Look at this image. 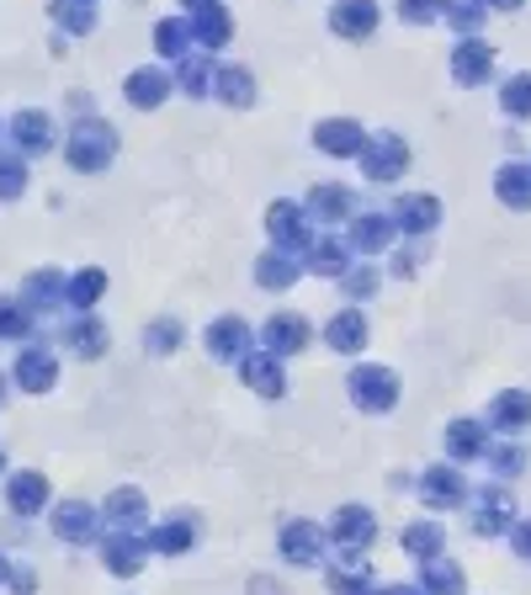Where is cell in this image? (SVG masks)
<instances>
[{
  "instance_id": "obj_1",
  "label": "cell",
  "mask_w": 531,
  "mask_h": 595,
  "mask_svg": "<svg viewBox=\"0 0 531 595\" xmlns=\"http://www.w3.org/2000/svg\"><path fill=\"white\" fill-rule=\"evenodd\" d=\"M345 388H351V399L362 409H372V415H383V409L399 405V378H393L388 367H357Z\"/></svg>"
},
{
  "instance_id": "obj_2",
  "label": "cell",
  "mask_w": 531,
  "mask_h": 595,
  "mask_svg": "<svg viewBox=\"0 0 531 595\" xmlns=\"http://www.w3.org/2000/svg\"><path fill=\"white\" fill-rule=\"evenodd\" d=\"M330 537L340 543V553H362V548H372V537H378V522H372V510H362V505H345V510H335V526H330Z\"/></svg>"
},
{
  "instance_id": "obj_3",
  "label": "cell",
  "mask_w": 531,
  "mask_h": 595,
  "mask_svg": "<svg viewBox=\"0 0 531 595\" xmlns=\"http://www.w3.org/2000/svg\"><path fill=\"white\" fill-rule=\"evenodd\" d=\"M324 532H319L314 522H288L282 526V553H288L292 564H319L324 558Z\"/></svg>"
},
{
  "instance_id": "obj_4",
  "label": "cell",
  "mask_w": 531,
  "mask_h": 595,
  "mask_svg": "<svg viewBox=\"0 0 531 595\" xmlns=\"http://www.w3.org/2000/svg\"><path fill=\"white\" fill-rule=\"evenodd\" d=\"M97 526H101V516L91 510V505H80V500H70V505H59V510H53V532H59L64 543H97Z\"/></svg>"
},
{
  "instance_id": "obj_5",
  "label": "cell",
  "mask_w": 531,
  "mask_h": 595,
  "mask_svg": "<svg viewBox=\"0 0 531 595\" xmlns=\"http://www.w3.org/2000/svg\"><path fill=\"white\" fill-rule=\"evenodd\" d=\"M101 558H107L112 574H139L144 569V543H139V532H112V537H101Z\"/></svg>"
},
{
  "instance_id": "obj_6",
  "label": "cell",
  "mask_w": 531,
  "mask_h": 595,
  "mask_svg": "<svg viewBox=\"0 0 531 595\" xmlns=\"http://www.w3.org/2000/svg\"><path fill=\"white\" fill-rule=\"evenodd\" d=\"M510 516H515V500H510L505 489H483L473 532H479V537H500V532H510Z\"/></svg>"
},
{
  "instance_id": "obj_7",
  "label": "cell",
  "mask_w": 531,
  "mask_h": 595,
  "mask_svg": "<svg viewBox=\"0 0 531 595\" xmlns=\"http://www.w3.org/2000/svg\"><path fill=\"white\" fill-rule=\"evenodd\" d=\"M43 500H49V478L43 474H11V484H6V505H11L17 516H38Z\"/></svg>"
},
{
  "instance_id": "obj_8",
  "label": "cell",
  "mask_w": 531,
  "mask_h": 595,
  "mask_svg": "<svg viewBox=\"0 0 531 595\" xmlns=\"http://www.w3.org/2000/svg\"><path fill=\"white\" fill-rule=\"evenodd\" d=\"M266 346H271L277 357L303 351V346H309V319H298V314H277V319H266Z\"/></svg>"
},
{
  "instance_id": "obj_9",
  "label": "cell",
  "mask_w": 531,
  "mask_h": 595,
  "mask_svg": "<svg viewBox=\"0 0 531 595\" xmlns=\"http://www.w3.org/2000/svg\"><path fill=\"white\" fill-rule=\"evenodd\" d=\"M17 383H22L27 394H49L53 383H59V361H53V351H22V361H17Z\"/></svg>"
},
{
  "instance_id": "obj_10",
  "label": "cell",
  "mask_w": 531,
  "mask_h": 595,
  "mask_svg": "<svg viewBox=\"0 0 531 595\" xmlns=\"http://www.w3.org/2000/svg\"><path fill=\"white\" fill-rule=\"evenodd\" d=\"M420 495H425V505H431V510H452V505L468 500L462 474H452V468H431V474H425V484H420Z\"/></svg>"
},
{
  "instance_id": "obj_11",
  "label": "cell",
  "mask_w": 531,
  "mask_h": 595,
  "mask_svg": "<svg viewBox=\"0 0 531 595\" xmlns=\"http://www.w3.org/2000/svg\"><path fill=\"white\" fill-rule=\"evenodd\" d=\"M101 516L118 526V532H139L149 516V505L139 489H118V495H107V505H101Z\"/></svg>"
},
{
  "instance_id": "obj_12",
  "label": "cell",
  "mask_w": 531,
  "mask_h": 595,
  "mask_svg": "<svg viewBox=\"0 0 531 595\" xmlns=\"http://www.w3.org/2000/svg\"><path fill=\"white\" fill-rule=\"evenodd\" d=\"M324 340H330L335 351H345V357H351V351H362V346H367V319L357 309L335 314V319H330V330H324Z\"/></svg>"
},
{
  "instance_id": "obj_13",
  "label": "cell",
  "mask_w": 531,
  "mask_h": 595,
  "mask_svg": "<svg viewBox=\"0 0 531 595\" xmlns=\"http://www.w3.org/2000/svg\"><path fill=\"white\" fill-rule=\"evenodd\" d=\"M244 383H250L256 394H266V399H282V394H288V378H282V367L271 357H244Z\"/></svg>"
},
{
  "instance_id": "obj_14",
  "label": "cell",
  "mask_w": 531,
  "mask_h": 595,
  "mask_svg": "<svg viewBox=\"0 0 531 595\" xmlns=\"http://www.w3.org/2000/svg\"><path fill=\"white\" fill-rule=\"evenodd\" d=\"M74 166L91 170V166H107V155H112V128H80V139H74Z\"/></svg>"
},
{
  "instance_id": "obj_15",
  "label": "cell",
  "mask_w": 531,
  "mask_h": 595,
  "mask_svg": "<svg viewBox=\"0 0 531 595\" xmlns=\"http://www.w3.org/2000/svg\"><path fill=\"white\" fill-rule=\"evenodd\" d=\"M244 340H250L244 319H218L213 330H208V351H213L218 361H234L244 351Z\"/></svg>"
},
{
  "instance_id": "obj_16",
  "label": "cell",
  "mask_w": 531,
  "mask_h": 595,
  "mask_svg": "<svg viewBox=\"0 0 531 595\" xmlns=\"http://www.w3.org/2000/svg\"><path fill=\"white\" fill-rule=\"evenodd\" d=\"M367 558H357V553H345L340 564H330V591L335 595H367Z\"/></svg>"
},
{
  "instance_id": "obj_17",
  "label": "cell",
  "mask_w": 531,
  "mask_h": 595,
  "mask_svg": "<svg viewBox=\"0 0 531 595\" xmlns=\"http://www.w3.org/2000/svg\"><path fill=\"white\" fill-rule=\"evenodd\" d=\"M447 453L462 457V463H468V457H483L489 453V436H483L473 420H452V426H447Z\"/></svg>"
},
{
  "instance_id": "obj_18",
  "label": "cell",
  "mask_w": 531,
  "mask_h": 595,
  "mask_svg": "<svg viewBox=\"0 0 531 595\" xmlns=\"http://www.w3.org/2000/svg\"><path fill=\"white\" fill-rule=\"evenodd\" d=\"M425 591L431 595H462V569L452 564V558H425Z\"/></svg>"
},
{
  "instance_id": "obj_19",
  "label": "cell",
  "mask_w": 531,
  "mask_h": 595,
  "mask_svg": "<svg viewBox=\"0 0 531 595\" xmlns=\"http://www.w3.org/2000/svg\"><path fill=\"white\" fill-rule=\"evenodd\" d=\"M527 420H531V394L515 388V394H500V399H494V426L500 430H521Z\"/></svg>"
},
{
  "instance_id": "obj_20",
  "label": "cell",
  "mask_w": 531,
  "mask_h": 595,
  "mask_svg": "<svg viewBox=\"0 0 531 595\" xmlns=\"http://www.w3.org/2000/svg\"><path fill=\"white\" fill-rule=\"evenodd\" d=\"M441 543H447V532L435 522H414V526H404V548L414 553V558H435L441 553Z\"/></svg>"
},
{
  "instance_id": "obj_21",
  "label": "cell",
  "mask_w": 531,
  "mask_h": 595,
  "mask_svg": "<svg viewBox=\"0 0 531 595\" xmlns=\"http://www.w3.org/2000/svg\"><path fill=\"white\" fill-rule=\"evenodd\" d=\"M319 143H324L330 155H351V149L362 143V128H357V122H324V128H319Z\"/></svg>"
},
{
  "instance_id": "obj_22",
  "label": "cell",
  "mask_w": 531,
  "mask_h": 595,
  "mask_svg": "<svg viewBox=\"0 0 531 595\" xmlns=\"http://www.w3.org/2000/svg\"><path fill=\"white\" fill-rule=\"evenodd\" d=\"M345 11H335V27L340 32H351V38H362L367 27H372V0H340Z\"/></svg>"
},
{
  "instance_id": "obj_23",
  "label": "cell",
  "mask_w": 531,
  "mask_h": 595,
  "mask_svg": "<svg viewBox=\"0 0 531 595\" xmlns=\"http://www.w3.org/2000/svg\"><path fill=\"white\" fill-rule=\"evenodd\" d=\"M160 96H166V75L144 70V75H133V80H128V101H133V107H154Z\"/></svg>"
},
{
  "instance_id": "obj_24",
  "label": "cell",
  "mask_w": 531,
  "mask_h": 595,
  "mask_svg": "<svg viewBox=\"0 0 531 595\" xmlns=\"http://www.w3.org/2000/svg\"><path fill=\"white\" fill-rule=\"evenodd\" d=\"M70 346L80 351V357H101V351H107V330L86 319V325H74V330H70Z\"/></svg>"
},
{
  "instance_id": "obj_25",
  "label": "cell",
  "mask_w": 531,
  "mask_h": 595,
  "mask_svg": "<svg viewBox=\"0 0 531 595\" xmlns=\"http://www.w3.org/2000/svg\"><path fill=\"white\" fill-rule=\"evenodd\" d=\"M101 287H107V277H101V271H80V277H74V287H70V304H74V309H91V304L101 298Z\"/></svg>"
},
{
  "instance_id": "obj_26",
  "label": "cell",
  "mask_w": 531,
  "mask_h": 595,
  "mask_svg": "<svg viewBox=\"0 0 531 595\" xmlns=\"http://www.w3.org/2000/svg\"><path fill=\"white\" fill-rule=\"evenodd\" d=\"M154 548H160V553H187V548H192V526H187V522H166L160 532H154Z\"/></svg>"
},
{
  "instance_id": "obj_27",
  "label": "cell",
  "mask_w": 531,
  "mask_h": 595,
  "mask_svg": "<svg viewBox=\"0 0 531 595\" xmlns=\"http://www.w3.org/2000/svg\"><path fill=\"white\" fill-rule=\"evenodd\" d=\"M435 214H441V208H435L431 197H410V202L399 208V218H404L410 229H431V224H435Z\"/></svg>"
},
{
  "instance_id": "obj_28",
  "label": "cell",
  "mask_w": 531,
  "mask_h": 595,
  "mask_svg": "<svg viewBox=\"0 0 531 595\" xmlns=\"http://www.w3.org/2000/svg\"><path fill=\"white\" fill-rule=\"evenodd\" d=\"M500 191H505L510 208H531V181H527V170H505V176H500Z\"/></svg>"
},
{
  "instance_id": "obj_29",
  "label": "cell",
  "mask_w": 531,
  "mask_h": 595,
  "mask_svg": "<svg viewBox=\"0 0 531 595\" xmlns=\"http://www.w3.org/2000/svg\"><path fill=\"white\" fill-rule=\"evenodd\" d=\"M17 133H22L27 149H49V118H38V112L17 118Z\"/></svg>"
},
{
  "instance_id": "obj_30",
  "label": "cell",
  "mask_w": 531,
  "mask_h": 595,
  "mask_svg": "<svg viewBox=\"0 0 531 595\" xmlns=\"http://www.w3.org/2000/svg\"><path fill=\"white\" fill-rule=\"evenodd\" d=\"M271 235H277V239H303L298 208H288V202H277V208H271Z\"/></svg>"
},
{
  "instance_id": "obj_31",
  "label": "cell",
  "mask_w": 531,
  "mask_h": 595,
  "mask_svg": "<svg viewBox=\"0 0 531 595\" xmlns=\"http://www.w3.org/2000/svg\"><path fill=\"white\" fill-rule=\"evenodd\" d=\"M176 346H181V325H176V319H166V325L149 330V351H154V357H166V351H176Z\"/></svg>"
},
{
  "instance_id": "obj_32",
  "label": "cell",
  "mask_w": 531,
  "mask_h": 595,
  "mask_svg": "<svg viewBox=\"0 0 531 595\" xmlns=\"http://www.w3.org/2000/svg\"><path fill=\"white\" fill-rule=\"evenodd\" d=\"M27 330H32V325H27V314L17 309V304H0V340H22Z\"/></svg>"
},
{
  "instance_id": "obj_33",
  "label": "cell",
  "mask_w": 531,
  "mask_h": 595,
  "mask_svg": "<svg viewBox=\"0 0 531 595\" xmlns=\"http://www.w3.org/2000/svg\"><path fill=\"white\" fill-rule=\"evenodd\" d=\"M399 166H404V143L383 139L378 143V155H372V176H388V170H399Z\"/></svg>"
},
{
  "instance_id": "obj_34",
  "label": "cell",
  "mask_w": 531,
  "mask_h": 595,
  "mask_svg": "<svg viewBox=\"0 0 531 595\" xmlns=\"http://www.w3.org/2000/svg\"><path fill=\"white\" fill-rule=\"evenodd\" d=\"M483 70H489V53H483L479 43H468V48L458 53V75H462V80H479Z\"/></svg>"
},
{
  "instance_id": "obj_35",
  "label": "cell",
  "mask_w": 531,
  "mask_h": 595,
  "mask_svg": "<svg viewBox=\"0 0 531 595\" xmlns=\"http://www.w3.org/2000/svg\"><path fill=\"white\" fill-rule=\"evenodd\" d=\"M266 287H288L292 277H298V266H288L282 256H271V261H261V271H256Z\"/></svg>"
},
{
  "instance_id": "obj_36",
  "label": "cell",
  "mask_w": 531,
  "mask_h": 595,
  "mask_svg": "<svg viewBox=\"0 0 531 595\" xmlns=\"http://www.w3.org/2000/svg\"><path fill=\"white\" fill-rule=\"evenodd\" d=\"M505 107H510V112H531V80H527V75H521V80H510Z\"/></svg>"
},
{
  "instance_id": "obj_37",
  "label": "cell",
  "mask_w": 531,
  "mask_h": 595,
  "mask_svg": "<svg viewBox=\"0 0 531 595\" xmlns=\"http://www.w3.org/2000/svg\"><path fill=\"white\" fill-rule=\"evenodd\" d=\"M340 261H345V256H340V245H319L314 261H309V266H314V271H324V277H335Z\"/></svg>"
},
{
  "instance_id": "obj_38",
  "label": "cell",
  "mask_w": 531,
  "mask_h": 595,
  "mask_svg": "<svg viewBox=\"0 0 531 595\" xmlns=\"http://www.w3.org/2000/svg\"><path fill=\"white\" fill-rule=\"evenodd\" d=\"M218 86H223V91H229V101H250V75L229 70V75H218Z\"/></svg>"
},
{
  "instance_id": "obj_39",
  "label": "cell",
  "mask_w": 531,
  "mask_h": 595,
  "mask_svg": "<svg viewBox=\"0 0 531 595\" xmlns=\"http://www.w3.org/2000/svg\"><path fill=\"white\" fill-rule=\"evenodd\" d=\"M22 191V166L17 160H0V197H17Z\"/></svg>"
},
{
  "instance_id": "obj_40",
  "label": "cell",
  "mask_w": 531,
  "mask_h": 595,
  "mask_svg": "<svg viewBox=\"0 0 531 595\" xmlns=\"http://www.w3.org/2000/svg\"><path fill=\"white\" fill-rule=\"evenodd\" d=\"M494 468H500V474H521V468H527V453H521V447H500V453H494Z\"/></svg>"
},
{
  "instance_id": "obj_41",
  "label": "cell",
  "mask_w": 531,
  "mask_h": 595,
  "mask_svg": "<svg viewBox=\"0 0 531 595\" xmlns=\"http://www.w3.org/2000/svg\"><path fill=\"white\" fill-rule=\"evenodd\" d=\"M372 287H378V277H372V271H351V277H345V292H351V298H367Z\"/></svg>"
},
{
  "instance_id": "obj_42",
  "label": "cell",
  "mask_w": 531,
  "mask_h": 595,
  "mask_svg": "<svg viewBox=\"0 0 531 595\" xmlns=\"http://www.w3.org/2000/svg\"><path fill=\"white\" fill-rule=\"evenodd\" d=\"M510 543H515V553H521V558H531V522L510 526Z\"/></svg>"
},
{
  "instance_id": "obj_43",
  "label": "cell",
  "mask_w": 531,
  "mask_h": 595,
  "mask_svg": "<svg viewBox=\"0 0 531 595\" xmlns=\"http://www.w3.org/2000/svg\"><path fill=\"white\" fill-rule=\"evenodd\" d=\"M250 595H288V591H282L277 579H266V574H261V579H250Z\"/></svg>"
},
{
  "instance_id": "obj_44",
  "label": "cell",
  "mask_w": 531,
  "mask_h": 595,
  "mask_svg": "<svg viewBox=\"0 0 531 595\" xmlns=\"http://www.w3.org/2000/svg\"><path fill=\"white\" fill-rule=\"evenodd\" d=\"M378 595H420V591H414V585H383Z\"/></svg>"
},
{
  "instance_id": "obj_45",
  "label": "cell",
  "mask_w": 531,
  "mask_h": 595,
  "mask_svg": "<svg viewBox=\"0 0 531 595\" xmlns=\"http://www.w3.org/2000/svg\"><path fill=\"white\" fill-rule=\"evenodd\" d=\"M6 574H11V569H6V558H0V585H6Z\"/></svg>"
},
{
  "instance_id": "obj_46",
  "label": "cell",
  "mask_w": 531,
  "mask_h": 595,
  "mask_svg": "<svg viewBox=\"0 0 531 595\" xmlns=\"http://www.w3.org/2000/svg\"><path fill=\"white\" fill-rule=\"evenodd\" d=\"M0 405H6V378H0Z\"/></svg>"
}]
</instances>
